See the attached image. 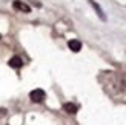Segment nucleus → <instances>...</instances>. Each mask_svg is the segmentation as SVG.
Wrapping results in <instances>:
<instances>
[{
  "label": "nucleus",
  "mask_w": 126,
  "mask_h": 125,
  "mask_svg": "<svg viewBox=\"0 0 126 125\" xmlns=\"http://www.w3.org/2000/svg\"><path fill=\"white\" fill-rule=\"evenodd\" d=\"M45 91L43 90H40V88H35V90H32L29 93V99L32 102H35V104H40V102H43L45 101Z\"/></svg>",
  "instance_id": "nucleus-1"
},
{
  "label": "nucleus",
  "mask_w": 126,
  "mask_h": 125,
  "mask_svg": "<svg viewBox=\"0 0 126 125\" xmlns=\"http://www.w3.org/2000/svg\"><path fill=\"white\" fill-rule=\"evenodd\" d=\"M8 63H9L11 68H16V70H18V68H22V66H23V60L18 57V56H14V57H11V59H9Z\"/></svg>",
  "instance_id": "nucleus-2"
},
{
  "label": "nucleus",
  "mask_w": 126,
  "mask_h": 125,
  "mask_svg": "<svg viewBox=\"0 0 126 125\" xmlns=\"http://www.w3.org/2000/svg\"><path fill=\"white\" fill-rule=\"evenodd\" d=\"M68 46H69V49H71V51L79 53L80 49H81V42L77 40V39H72V40H69V42H68Z\"/></svg>",
  "instance_id": "nucleus-3"
},
{
  "label": "nucleus",
  "mask_w": 126,
  "mask_h": 125,
  "mask_svg": "<svg viewBox=\"0 0 126 125\" xmlns=\"http://www.w3.org/2000/svg\"><path fill=\"white\" fill-rule=\"evenodd\" d=\"M12 6H14V9L22 11V12H29V11H31V8H29L28 5H25L23 2H18V0H16V2L12 3Z\"/></svg>",
  "instance_id": "nucleus-4"
},
{
  "label": "nucleus",
  "mask_w": 126,
  "mask_h": 125,
  "mask_svg": "<svg viewBox=\"0 0 126 125\" xmlns=\"http://www.w3.org/2000/svg\"><path fill=\"white\" fill-rule=\"evenodd\" d=\"M89 3H91V6H92V8H94V9L97 11V14H98V17L102 19V20H106V16H105V12H103V9L100 8V6H98V5H97L95 2H94V0H89Z\"/></svg>",
  "instance_id": "nucleus-5"
},
{
  "label": "nucleus",
  "mask_w": 126,
  "mask_h": 125,
  "mask_svg": "<svg viewBox=\"0 0 126 125\" xmlns=\"http://www.w3.org/2000/svg\"><path fill=\"white\" fill-rule=\"evenodd\" d=\"M63 110L66 111V113H69V114H75L77 113V105H74V104H65L63 105Z\"/></svg>",
  "instance_id": "nucleus-6"
},
{
  "label": "nucleus",
  "mask_w": 126,
  "mask_h": 125,
  "mask_svg": "<svg viewBox=\"0 0 126 125\" xmlns=\"http://www.w3.org/2000/svg\"><path fill=\"white\" fill-rule=\"evenodd\" d=\"M0 39H2V36H0Z\"/></svg>",
  "instance_id": "nucleus-7"
}]
</instances>
